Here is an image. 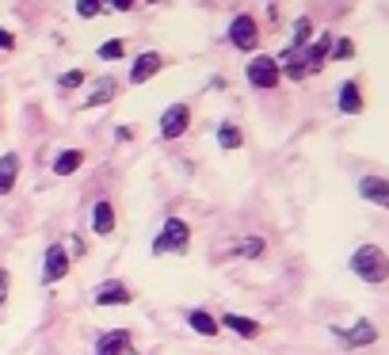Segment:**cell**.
Returning a JSON list of instances; mask_svg holds the SVG:
<instances>
[{"label": "cell", "mask_w": 389, "mask_h": 355, "mask_svg": "<svg viewBox=\"0 0 389 355\" xmlns=\"http://www.w3.org/2000/svg\"><path fill=\"white\" fill-rule=\"evenodd\" d=\"M111 4H115L119 12H130V8H134V0H111Z\"/></svg>", "instance_id": "cell-29"}, {"label": "cell", "mask_w": 389, "mask_h": 355, "mask_svg": "<svg viewBox=\"0 0 389 355\" xmlns=\"http://www.w3.org/2000/svg\"><path fill=\"white\" fill-rule=\"evenodd\" d=\"M130 352V333L126 328H115V333H103L96 340V355H126Z\"/></svg>", "instance_id": "cell-9"}, {"label": "cell", "mask_w": 389, "mask_h": 355, "mask_svg": "<svg viewBox=\"0 0 389 355\" xmlns=\"http://www.w3.org/2000/svg\"><path fill=\"white\" fill-rule=\"evenodd\" d=\"M336 61H351L355 58V43L351 38H336V54H332Z\"/></svg>", "instance_id": "cell-25"}, {"label": "cell", "mask_w": 389, "mask_h": 355, "mask_svg": "<svg viewBox=\"0 0 389 355\" xmlns=\"http://www.w3.org/2000/svg\"><path fill=\"white\" fill-rule=\"evenodd\" d=\"M188 325L199 336H218V317H210L206 310H188Z\"/></svg>", "instance_id": "cell-17"}, {"label": "cell", "mask_w": 389, "mask_h": 355, "mask_svg": "<svg viewBox=\"0 0 389 355\" xmlns=\"http://www.w3.org/2000/svg\"><path fill=\"white\" fill-rule=\"evenodd\" d=\"M15 176H20V157L4 153V157H0V195H8V191L15 188Z\"/></svg>", "instance_id": "cell-15"}, {"label": "cell", "mask_w": 389, "mask_h": 355, "mask_svg": "<svg viewBox=\"0 0 389 355\" xmlns=\"http://www.w3.org/2000/svg\"><path fill=\"white\" fill-rule=\"evenodd\" d=\"M328 50H332V38L328 35H324L321 43H313L310 50H298V54H302V66H305V77H310V73H317L324 61H328Z\"/></svg>", "instance_id": "cell-10"}, {"label": "cell", "mask_w": 389, "mask_h": 355, "mask_svg": "<svg viewBox=\"0 0 389 355\" xmlns=\"http://www.w3.org/2000/svg\"><path fill=\"white\" fill-rule=\"evenodd\" d=\"M332 333H336L347 348H370V344L378 340V325H374V321H367V317H359L351 328H332Z\"/></svg>", "instance_id": "cell-5"}, {"label": "cell", "mask_w": 389, "mask_h": 355, "mask_svg": "<svg viewBox=\"0 0 389 355\" xmlns=\"http://www.w3.org/2000/svg\"><path fill=\"white\" fill-rule=\"evenodd\" d=\"M84 165V149H65L58 160H54V176H73Z\"/></svg>", "instance_id": "cell-18"}, {"label": "cell", "mask_w": 389, "mask_h": 355, "mask_svg": "<svg viewBox=\"0 0 389 355\" xmlns=\"http://www.w3.org/2000/svg\"><path fill=\"white\" fill-rule=\"evenodd\" d=\"M310 35H313V23H310V20H305V15H302V20L294 23V43H290V46H287V50H282V54H298V50H302L305 43H310Z\"/></svg>", "instance_id": "cell-20"}, {"label": "cell", "mask_w": 389, "mask_h": 355, "mask_svg": "<svg viewBox=\"0 0 389 355\" xmlns=\"http://www.w3.org/2000/svg\"><path fill=\"white\" fill-rule=\"evenodd\" d=\"M123 54H126V43H123V38H111V43L100 46V58H103V61H119Z\"/></svg>", "instance_id": "cell-22"}, {"label": "cell", "mask_w": 389, "mask_h": 355, "mask_svg": "<svg viewBox=\"0 0 389 355\" xmlns=\"http://www.w3.org/2000/svg\"><path fill=\"white\" fill-rule=\"evenodd\" d=\"M134 298H130V290L123 283H103L96 290V305H130Z\"/></svg>", "instance_id": "cell-12"}, {"label": "cell", "mask_w": 389, "mask_h": 355, "mask_svg": "<svg viewBox=\"0 0 389 355\" xmlns=\"http://www.w3.org/2000/svg\"><path fill=\"white\" fill-rule=\"evenodd\" d=\"M279 77H282V69H279V61H275L271 54H256V58L248 61V84L275 88V84H279Z\"/></svg>", "instance_id": "cell-3"}, {"label": "cell", "mask_w": 389, "mask_h": 355, "mask_svg": "<svg viewBox=\"0 0 389 355\" xmlns=\"http://www.w3.org/2000/svg\"><path fill=\"white\" fill-rule=\"evenodd\" d=\"M69 275V252L61 245L46 248V268H43V283H58V279Z\"/></svg>", "instance_id": "cell-8"}, {"label": "cell", "mask_w": 389, "mask_h": 355, "mask_svg": "<svg viewBox=\"0 0 389 355\" xmlns=\"http://www.w3.org/2000/svg\"><path fill=\"white\" fill-rule=\"evenodd\" d=\"M149 4H157V0H149Z\"/></svg>", "instance_id": "cell-30"}, {"label": "cell", "mask_w": 389, "mask_h": 355, "mask_svg": "<svg viewBox=\"0 0 389 355\" xmlns=\"http://www.w3.org/2000/svg\"><path fill=\"white\" fill-rule=\"evenodd\" d=\"M115 92H119V84H115V80H100V88H96V92L88 96V107H100V103L115 100Z\"/></svg>", "instance_id": "cell-21"}, {"label": "cell", "mask_w": 389, "mask_h": 355, "mask_svg": "<svg viewBox=\"0 0 389 355\" xmlns=\"http://www.w3.org/2000/svg\"><path fill=\"white\" fill-rule=\"evenodd\" d=\"M241 126L237 123H222L218 126V145H222V149H241Z\"/></svg>", "instance_id": "cell-19"}, {"label": "cell", "mask_w": 389, "mask_h": 355, "mask_svg": "<svg viewBox=\"0 0 389 355\" xmlns=\"http://www.w3.org/2000/svg\"><path fill=\"white\" fill-rule=\"evenodd\" d=\"M160 66H165V58H160V54H142V58L134 61V73H130V80H134V84H145V80L149 77H157L160 73Z\"/></svg>", "instance_id": "cell-11"}, {"label": "cell", "mask_w": 389, "mask_h": 355, "mask_svg": "<svg viewBox=\"0 0 389 355\" xmlns=\"http://www.w3.org/2000/svg\"><path fill=\"white\" fill-rule=\"evenodd\" d=\"M191 248V229L183 218H168L165 229H160V237L153 241V256H165V252H188Z\"/></svg>", "instance_id": "cell-2"}, {"label": "cell", "mask_w": 389, "mask_h": 355, "mask_svg": "<svg viewBox=\"0 0 389 355\" xmlns=\"http://www.w3.org/2000/svg\"><path fill=\"white\" fill-rule=\"evenodd\" d=\"M222 325L225 328H233L237 336H245V340H256L264 328H259V321H252V317H241V313H225L222 317Z\"/></svg>", "instance_id": "cell-13"}, {"label": "cell", "mask_w": 389, "mask_h": 355, "mask_svg": "<svg viewBox=\"0 0 389 355\" xmlns=\"http://www.w3.org/2000/svg\"><path fill=\"white\" fill-rule=\"evenodd\" d=\"M12 46H15V38L8 31H0V50H12Z\"/></svg>", "instance_id": "cell-28"}, {"label": "cell", "mask_w": 389, "mask_h": 355, "mask_svg": "<svg viewBox=\"0 0 389 355\" xmlns=\"http://www.w3.org/2000/svg\"><path fill=\"white\" fill-rule=\"evenodd\" d=\"M359 195L367 199V203L389 211V180H386V176H363V180H359Z\"/></svg>", "instance_id": "cell-7"}, {"label": "cell", "mask_w": 389, "mask_h": 355, "mask_svg": "<svg viewBox=\"0 0 389 355\" xmlns=\"http://www.w3.org/2000/svg\"><path fill=\"white\" fill-rule=\"evenodd\" d=\"M351 271L363 283H386L389 279V256L378 245H359L351 252Z\"/></svg>", "instance_id": "cell-1"}, {"label": "cell", "mask_w": 389, "mask_h": 355, "mask_svg": "<svg viewBox=\"0 0 389 355\" xmlns=\"http://www.w3.org/2000/svg\"><path fill=\"white\" fill-rule=\"evenodd\" d=\"M237 252L241 256H259V252H264V237H245L237 245Z\"/></svg>", "instance_id": "cell-24"}, {"label": "cell", "mask_w": 389, "mask_h": 355, "mask_svg": "<svg viewBox=\"0 0 389 355\" xmlns=\"http://www.w3.org/2000/svg\"><path fill=\"white\" fill-rule=\"evenodd\" d=\"M188 126H191V107L188 103H172V107L160 115V138L176 142L180 134H188Z\"/></svg>", "instance_id": "cell-4"}, {"label": "cell", "mask_w": 389, "mask_h": 355, "mask_svg": "<svg viewBox=\"0 0 389 355\" xmlns=\"http://www.w3.org/2000/svg\"><path fill=\"white\" fill-rule=\"evenodd\" d=\"M92 229L100 233V237H107L111 229H115V206L103 199V203H96V218H92Z\"/></svg>", "instance_id": "cell-16"}, {"label": "cell", "mask_w": 389, "mask_h": 355, "mask_svg": "<svg viewBox=\"0 0 389 355\" xmlns=\"http://www.w3.org/2000/svg\"><path fill=\"white\" fill-rule=\"evenodd\" d=\"M229 43L237 46V50H256L259 46V27L252 15H237V20L229 23Z\"/></svg>", "instance_id": "cell-6"}, {"label": "cell", "mask_w": 389, "mask_h": 355, "mask_svg": "<svg viewBox=\"0 0 389 355\" xmlns=\"http://www.w3.org/2000/svg\"><path fill=\"white\" fill-rule=\"evenodd\" d=\"M8 283H12V279H8V271H0V305H4V298H8Z\"/></svg>", "instance_id": "cell-27"}, {"label": "cell", "mask_w": 389, "mask_h": 355, "mask_svg": "<svg viewBox=\"0 0 389 355\" xmlns=\"http://www.w3.org/2000/svg\"><path fill=\"white\" fill-rule=\"evenodd\" d=\"M58 84L65 88V92H73V88L84 84V73H80V69H69V73H61V77H58Z\"/></svg>", "instance_id": "cell-23"}, {"label": "cell", "mask_w": 389, "mask_h": 355, "mask_svg": "<svg viewBox=\"0 0 389 355\" xmlns=\"http://www.w3.org/2000/svg\"><path fill=\"white\" fill-rule=\"evenodd\" d=\"M77 12L84 15V20H92V15L100 12V0H77Z\"/></svg>", "instance_id": "cell-26"}, {"label": "cell", "mask_w": 389, "mask_h": 355, "mask_svg": "<svg viewBox=\"0 0 389 355\" xmlns=\"http://www.w3.org/2000/svg\"><path fill=\"white\" fill-rule=\"evenodd\" d=\"M340 111H344V115H359V111H363L359 80H344V88H340Z\"/></svg>", "instance_id": "cell-14"}]
</instances>
